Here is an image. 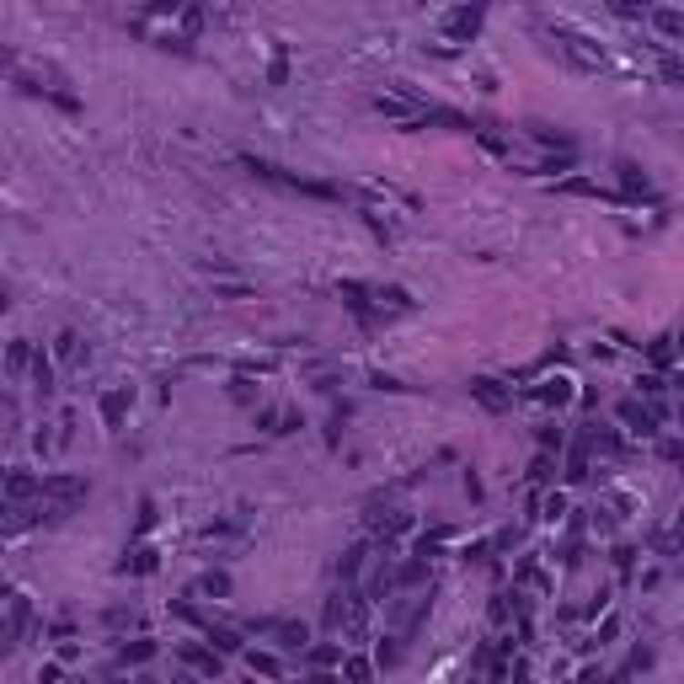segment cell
Segmentation results:
<instances>
[{
  "instance_id": "1",
  "label": "cell",
  "mask_w": 684,
  "mask_h": 684,
  "mask_svg": "<svg viewBox=\"0 0 684 684\" xmlns=\"http://www.w3.org/2000/svg\"><path fill=\"white\" fill-rule=\"evenodd\" d=\"M0 70H5L16 86L38 91V97H54L59 107H76V97L65 91V86H70V76H65L59 65H48V59H22V54H5V48H0Z\"/></svg>"
},
{
  "instance_id": "2",
  "label": "cell",
  "mask_w": 684,
  "mask_h": 684,
  "mask_svg": "<svg viewBox=\"0 0 684 684\" xmlns=\"http://www.w3.org/2000/svg\"><path fill=\"white\" fill-rule=\"evenodd\" d=\"M326 631H337L342 642H369V594L342 583L332 599H326Z\"/></svg>"
},
{
  "instance_id": "3",
  "label": "cell",
  "mask_w": 684,
  "mask_h": 684,
  "mask_svg": "<svg viewBox=\"0 0 684 684\" xmlns=\"http://www.w3.org/2000/svg\"><path fill=\"white\" fill-rule=\"evenodd\" d=\"M540 38H546V48L562 59L567 70H577V76H599V70H604V48L594 38L572 33V27H546Z\"/></svg>"
},
{
  "instance_id": "4",
  "label": "cell",
  "mask_w": 684,
  "mask_h": 684,
  "mask_svg": "<svg viewBox=\"0 0 684 684\" xmlns=\"http://www.w3.org/2000/svg\"><path fill=\"white\" fill-rule=\"evenodd\" d=\"M246 171H257L262 182H279V188H289V193H311V199H342V188H332V182H311V177H294V171H283V166L273 161H257V156H246Z\"/></svg>"
},
{
  "instance_id": "5",
  "label": "cell",
  "mask_w": 684,
  "mask_h": 684,
  "mask_svg": "<svg viewBox=\"0 0 684 684\" xmlns=\"http://www.w3.org/2000/svg\"><path fill=\"white\" fill-rule=\"evenodd\" d=\"M38 492L48 497V519H65L70 508H81L86 503V482L81 476H43Z\"/></svg>"
},
{
  "instance_id": "6",
  "label": "cell",
  "mask_w": 684,
  "mask_h": 684,
  "mask_svg": "<svg viewBox=\"0 0 684 684\" xmlns=\"http://www.w3.org/2000/svg\"><path fill=\"white\" fill-rule=\"evenodd\" d=\"M482 22H486V5H482V0H460V5H449V11H444V38L471 43L476 33H482Z\"/></svg>"
},
{
  "instance_id": "7",
  "label": "cell",
  "mask_w": 684,
  "mask_h": 684,
  "mask_svg": "<svg viewBox=\"0 0 684 684\" xmlns=\"http://www.w3.org/2000/svg\"><path fill=\"white\" fill-rule=\"evenodd\" d=\"M428 609H434V594L423 588V594H406L402 604H391V626H396V637H412L423 620H428Z\"/></svg>"
},
{
  "instance_id": "8",
  "label": "cell",
  "mask_w": 684,
  "mask_h": 684,
  "mask_svg": "<svg viewBox=\"0 0 684 684\" xmlns=\"http://www.w3.org/2000/svg\"><path fill=\"white\" fill-rule=\"evenodd\" d=\"M620 423H626L631 434L652 439V434L663 428V406H652V402H620Z\"/></svg>"
},
{
  "instance_id": "9",
  "label": "cell",
  "mask_w": 684,
  "mask_h": 684,
  "mask_svg": "<svg viewBox=\"0 0 684 684\" xmlns=\"http://www.w3.org/2000/svg\"><path fill=\"white\" fill-rule=\"evenodd\" d=\"M177 658H182L193 674H203V679H219V669H225V663H219V652H214V647H199V642H182V647H177Z\"/></svg>"
},
{
  "instance_id": "10",
  "label": "cell",
  "mask_w": 684,
  "mask_h": 684,
  "mask_svg": "<svg viewBox=\"0 0 684 684\" xmlns=\"http://www.w3.org/2000/svg\"><path fill=\"white\" fill-rule=\"evenodd\" d=\"M647 22H652V33L669 43V48L684 38V16L674 11V5H647Z\"/></svg>"
},
{
  "instance_id": "11",
  "label": "cell",
  "mask_w": 684,
  "mask_h": 684,
  "mask_svg": "<svg viewBox=\"0 0 684 684\" xmlns=\"http://www.w3.org/2000/svg\"><path fill=\"white\" fill-rule=\"evenodd\" d=\"M251 631L279 637V647H305V642H311V631H305L300 620H251Z\"/></svg>"
},
{
  "instance_id": "12",
  "label": "cell",
  "mask_w": 684,
  "mask_h": 684,
  "mask_svg": "<svg viewBox=\"0 0 684 684\" xmlns=\"http://www.w3.org/2000/svg\"><path fill=\"white\" fill-rule=\"evenodd\" d=\"M471 396H476L486 412H508V406H514V391H503L497 380H471Z\"/></svg>"
},
{
  "instance_id": "13",
  "label": "cell",
  "mask_w": 684,
  "mask_h": 684,
  "mask_svg": "<svg viewBox=\"0 0 684 684\" xmlns=\"http://www.w3.org/2000/svg\"><path fill=\"white\" fill-rule=\"evenodd\" d=\"M128 385H113V391H102V423L107 428H123V417H128Z\"/></svg>"
},
{
  "instance_id": "14",
  "label": "cell",
  "mask_w": 684,
  "mask_h": 684,
  "mask_svg": "<svg viewBox=\"0 0 684 684\" xmlns=\"http://www.w3.org/2000/svg\"><path fill=\"white\" fill-rule=\"evenodd\" d=\"M529 396H535V402H546V406H567V402H572V380H567V374H556V380L535 385Z\"/></svg>"
},
{
  "instance_id": "15",
  "label": "cell",
  "mask_w": 684,
  "mask_h": 684,
  "mask_svg": "<svg viewBox=\"0 0 684 684\" xmlns=\"http://www.w3.org/2000/svg\"><path fill=\"white\" fill-rule=\"evenodd\" d=\"M203 637H209V647L225 658V652H241V631H230V626H214V620H203Z\"/></svg>"
},
{
  "instance_id": "16",
  "label": "cell",
  "mask_w": 684,
  "mask_h": 684,
  "mask_svg": "<svg viewBox=\"0 0 684 684\" xmlns=\"http://www.w3.org/2000/svg\"><path fill=\"white\" fill-rule=\"evenodd\" d=\"M363 594H369V604H374V599H391V594H396V567H391V562H380Z\"/></svg>"
},
{
  "instance_id": "17",
  "label": "cell",
  "mask_w": 684,
  "mask_h": 684,
  "mask_svg": "<svg viewBox=\"0 0 684 684\" xmlns=\"http://www.w3.org/2000/svg\"><path fill=\"white\" fill-rule=\"evenodd\" d=\"M193 594H203V599H230V572H203L199 583H193Z\"/></svg>"
},
{
  "instance_id": "18",
  "label": "cell",
  "mask_w": 684,
  "mask_h": 684,
  "mask_svg": "<svg viewBox=\"0 0 684 684\" xmlns=\"http://www.w3.org/2000/svg\"><path fill=\"white\" fill-rule=\"evenodd\" d=\"M620 193H626V199H652V182H647L631 161H620Z\"/></svg>"
},
{
  "instance_id": "19",
  "label": "cell",
  "mask_w": 684,
  "mask_h": 684,
  "mask_svg": "<svg viewBox=\"0 0 684 684\" xmlns=\"http://www.w3.org/2000/svg\"><path fill=\"white\" fill-rule=\"evenodd\" d=\"M27 374H33L38 396H48V391H54V359H48L43 348H33V363H27Z\"/></svg>"
},
{
  "instance_id": "20",
  "label": "cell",
  "mask_w": 684,
  "mask_h": 684,
  "mask_svg": "<svg viewBox=\"0 0 684 684\" xmlns=\"http://www.w3.org/2000/svg\"><path fill=\"white\" fill-rule=\"evenodd\" d=\"M38 476H27V471H5V497H16V503H27V497H38Z\"/></svg>"
},
{
  "instance_id": "21",
  "label": "cell",
  "mask_w": 684,
  "mask_h": 684,
  "mask_svg": "<svg viewBox=\"0 0 684 684\" xmlns=\"http://www.w3.org/2000/svg\"><path fill=\"white\" fill-rule=\"evenodd\" d=\"M27 363H33V342H5V374L11 380H22Z\"/></svg>"
},
{
  "instance_id": "22",
  "label": "cell",
  "mask_w": 684,
  "mask_h": 684,
  "mask_svg": "<svg viewBox=\"0 0 684 684\" xmlns=\"http://www.w3.org/2000/svg\"><path fill=\"white\" fill-rule=\"evenodd\" d=\"M406 529H412V514H385V519H374V535L391 546V540H402Z\"/></svg>"
},
{
  "instance_id": "23",
  "label": "cell",
  "mask_w": 684,
  "mask_h": 684,
  "mask_svg": "<svg viewBox=\"0 0 684 684\" xmlns=\"http://www.w3.org/2000/svg\"><path fill=\"white\" fill-rule=\"evenodd\" d=\"M246 669H251V674H262V679H279V674H283V663L273 658V652H246Z\"/></svg>"
},
{
  "instance_id": "24",
  "label": "cell",
  "mask_w": 684,
  "mask_h": 684,
  "mask_svg": "<svg viewBox=\"0 0 684 684\" xmlns=\"http://www.w3.org/2000/svg\"><path fill=\"white\" fill-rule=\"evenodd\" d=\"M156 658V642H128L118 652V669H139V663H150Z\"/></svg>"
},
{
  "instance_id": "25",
  "label": "cell",
  "mask_w": 684,
  "mask_h": 684,
  "mask_svg": "<svg viewBox=\"0 0 684 684\" xmlns=\"http://www.w3.org/2000/svg\"><path fill=\"white\" fill-rule=\"evenodd\" d=\"M428 583V562H402L396 567V588H423Z\"/></svg>"
},
{
  "instance_id": "26",
  "label": "cell",
  "mask_w": 684,
  "mask_h": 684,
  "mask_svg": "<svg viewBox=\"0 0 684 684\" xmlns=\"http://www.w3.org/2000/svg\"><path fill=\"white\" fill-rule=\"evenodd\" d=\"M363 556H369V546H353V551H342V562H337V577H342V583H353V577H359V567H363Z\"/></svg>"
},
{
  "instance_id": "27",
  "label": "cell",
  "mask_w": 684,
  "mask_h": 684,
  "mask_svg": "<svg viewBox=\"0 0 684 684\" xmlns=\"http://www.w3.org/2000/svg\"><path fill=\"white\" fill-rule=\"evenodd\" d=\"M604 5H609L615 16H626V22H642L647 16V0H604Z\"/></svg>"
},
{
  "instance_id": "28",
  "label": "cell",
  "mask_w": 684,
  "mask_h": 684,
  "mask_svg": "<svg viewBox=\"0 0 684 684\" xmlns=\"http://www.w3.org/2000/svg\"><path fill=\"white\" fill-rule=\"evenodd\" d=\"M342 674H348V679H353V684H363V679H369V674H374V663H369V658H359V652H353V658H342Z\"/></svg>"
},
{
  "instance_id": "29",
  "label": "cell",
  "mask_w": 684,
  "mask_h": 684,
  "mask_svg": "<svg viewBox=\"0 0 684 684\" xmlns=\"http://www.w3.org/2000/svg\"><path fill=\"white\" fill-rule=\"evenodd\" d=\"M647 353H652V363H658V369H669V363H674V337H658Z\"/></svg>"
},
{
  "instance_id": "30",
  "label": "cell",
  "mask_w": 684,
  "mask_h": 684,
  "mask_svg": "<svg viewBox=\"0 0 684 684\" xmlns=\"http://www.w3.org/2000/svg\"><path fill=\"white\" fill-rule=\"evenodd\" d=\"M337 663H342L337 647H311V669H337Z\"/></svg>"
},
{
  "instance_id": "31",
  "label": "cell",
  "mask_w": 684,
  "mask_h": 684,
  "mask_svg": "<svg viewBox=\"0 0 684 684\" xmlns=\"http://www.w3.org/2000/svg\"><path fill=\"white\" fill-rule=\"evenodd\" d=\"M54 353H59V359H81V337H76V332H59Z\"/></svg>"
},
{
  "instance_id": "32",
  "label": "cell",
  "mask_w": 684,
  "mask_h": 684,
  "mask_svg": "<svg viewBox=\"0 0 684 684\" xmlns=\"http://www.w3.org/2000/svg\"><path fill=\"white\" fill-rule=\"evenodd\" d=\"M562 514H567V497H562V492H551V497L540 503V519H551V524H556Z\"/></svg>"
},
{
  "instance_id": "33",
  "label": "cell",
  "mask_w": 684,
  "mask_h": 684,
  "mask_svg": "<svg viewBox=\"0 0 684 684\" xmlns=\"http://www.w3.org/2000/svg\"><path fill=\"white\" fill-rule=\"evenodd\" d=\"M529 482H551V449H540V454H535V465H529Z\"/></svg>"
},
{
  "instance_id": "34",
  "label": "cell",
  "mask_w": 684,
  "mask_h": 684,
  "mask_svg": "<svg viewBox=\"0 0 684 684\" xmlns=\"http://www.w3.org/2000/svg\"><path fill=\"white\" fill-rule=\"evenodd\" d=\"M123 572H156V551H134V556L123 562Z\"/></svg>"
},
{
  "instance_id": "35",
  "label": "cell",
  "mask_w": 684,
  "mask_h": 684,
  "mask_svg": "<svg viewBox=\"0 0 684 684\" xmlns=\"http://www.w3.org/2000/svg\"><path fill=\"white\" fill-rule=\"evenodd\" d=\"M637 385H642V396H647V402H658V396H663V374H642Z\"/></svg>"
},
{
  "instance_id": "36",
  "label": "cell",
  "mask_w": 684,
  "mask_h": 684,
  "mask_svg": "<svg viewBox=\"0 0 684 684\" xmlns=\"http://www.w3.org/2000/svg\"><path fill=\"white\" fill-rule=\"evenodd\" d=\"M107 626H113V631H123V626H139V615H134V609H107Z\"/></svg>"
},
{
  "instance_id": "37",
  "label": "cell",
  "mask_w": 684,
  "mask_h": 684,
  "mask_svg": "<svg viewBox=\"0 0 684 684\" xmlns=\"http://www.w3.org/2000/svg\"><path fill=\"white\" fill-rule=\"evenodd\" d=\"M663 81H669V86H679V81H684V65L674 59V54H663Z\"/></svg>"
},
{
  "instance_id": "38",
  "label": "cell",
  "mask_w": 684,
  "mask_h": 684,
  "mask_svg": "<svg viewBox=\"0 0 684 684\" xmlns=\"http://www.w3.org/2000/svg\"><path fill=\"white\" fill-rule=\"evenodd\" d=\"M374 658H380V669H396V663H402V647H385V642H380Z\"/></svg>"
},
{
  "instance_id": "39",
  "label": "cell",
  "mask_w": 684,
  "mask_h": 684,
  "mask_svg": "<svg viewBox=\"0 0 684 684\" xmlns=\"http://www.w3.org/2000/svg\"><path fill=\"white\" fill-rule=\"evenodd\" d=\"M642 669H652V652H647V647H642V652H631V663H626V674H642Z\"/></svg>"
},
{
  "instance_id": "40",
  "label": "cell",
  "mask_w": 684,
  "mask_h": 684,
  "mask_svg": "<svg viewBox=\"0 0 684 684\" xmlns=\"http://www.w3.org/2000/svg\"><path fill=\"white\" fill-rule=\"evenodd\" d=\"M540 449H562V428H546V434H540Z\"/></svg>"
},
{
  "instance_id": "41",
  "label": "cell",
  "mask_w": 684,
  "mask_h": 684,
  "mask_svg": "<svg viewBox=\"0 0 684 684\" xmlns=\"http://www.w3.org/2000/svg\"><path fill=\"white\" fill-rule=\"evenodd\" d=\"M0 486H5V465H0Z\"/></svg>"
},
{
  "instance_id": "42",
  "label": "cell",
  "mask_w": 684,
  "mask_h": 684,
  "mask_svg": "<svg viewBox=\"0 0 684 684\" xmlns=\"http://www.w3.org/2000/svg\"><path fill=\"white\" fill-rule=\"evenodd\" d=\"M0 311H5V294H0Z\"/></svg>"
},
{
  "instance_id": "43",
  "label": "cell",
  "mask_w": 684,
  "mask_h": 684,
  "mask_svg": "<svg viewBox=\"0 0 684 684\" xmlns=\"http://www.w3.org/2000/svg\"><path fill=\"white\" fill-rule=\"evenodd\" d=\"M0 514H5V503H0Z\"/></svg>"
}]
</instances>
